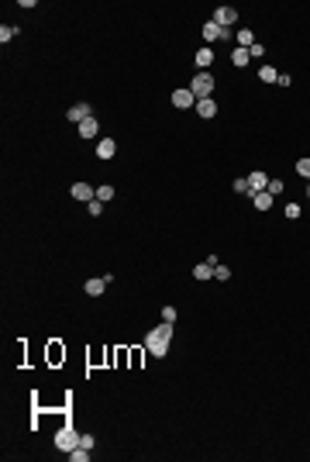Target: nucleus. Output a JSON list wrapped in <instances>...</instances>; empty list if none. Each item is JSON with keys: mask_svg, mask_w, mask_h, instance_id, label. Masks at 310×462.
Wrapping results in <instances>:
<instances>
[{"mask_svg": "<svg viewBox=\"0 0 310 462\" xmlns=\"http://www.w3.org/2000/svg\"><path fill=\"white\" fill-rule=\"evenodd\" d=\"M169 342H172V324L169 321H162L155 331H149V352H152L155 359H165V352H169Z\"/></svg>", "mask_w": 310, "mask_h": 462, "instance_id": "nucleus-1", "label": "nucleus"}, {"mask_svg": "<svg viewBox=\"0 0 310 462\" xmlns=\"http://www.w3.org/2000/svg\"><path fill=\"white\" fill-rule=\"evenodd\" d=\"M210 90H214V76H210V73H197V76H193V83H190V93H193L197 100L210 97Z\"/></svg>", "mask_w": 310, "mask_h": 462, "instance_id": "nucleus-2", "label": "nucleus"}, {"mask_svg": "<svg viewBox=\"0 0 310 462\" xmlns=\"http://www.w3.org/2000/svg\"><path fill=\"white\" fill-rule=\"evenodd\" d=\"M55 445H59L62 452H73V449L79 445L76 428H73V424H62V428H59V435H55Z\"/></svg>", "mask_w": 310, "mask_h": 462, "instance_id": "nucleus-3", "label": "nucleus"}, {"mask_svg": "<svg viewBox=\"0 0 310 462\" xmlns=\"http://www.w3.org/2000/svg\"><path fill=\"white\" fill-rule=\"evenodd\" d=\"M210 21H214V24H217V28H231L234 21H238V10H234V7H217V10H214V17H210Z\"/></svg>", "mask_w": 310, "mask_h": 462, "instance_id": "nucleus-4", "label": "nucleus"}, {"mask_svg": "<svg viewBox=\"0 0 310 462\" xmlns=\"http://www.w3.org/2000/svg\"><path fill=\"white\" fill-rule=\"evenodd\" d=\"M193 104H197V97H193L190 90H172V107L186 111V107H193Z\"/></svg>", "mask_w": 310, "mask_h": 462, "instance_id": "nucleus-5", "label": "nucleus"}, {"mask_svg": "<svg viewBox=\"0 0 310 462\" xmlns=\"http://www.w3.org/2000/svg\"><path fill=\"white\" fill-rule=\"evenodd\" d=\"M245 183H248V193L255 197V193H262V190L269 186V176H265V173H252V176H248Z\"/></svg>", "mask_w": 310, "mask_h": 462, "instance_id": "nucleus-6", "label": "nucleus"}, {"mask_svg": "<svg viewBox=\"0 0 310 462\" xmlns=\"http://www.w3.org/2000/svg\"><path fill=\"white\" fill-rule=\"evenodd\" d=\"M204 38H207V42H217V38H231V31H228V28H217L214 21H207V24H204Z\"/></svg>", "mask_w": 310, "mask_h": 462, "instance_id": "nucleus-7", "label": "nucleus"}, {"mask_svg": "<svg viewBox=\"0 0 310 462\" xmlns=\"http://www.w3.org/2000/svg\"><path fill=\"white\" fill-rule=\"evenodd\" d=\"M73 197H76V200H86V204H90V200L97 197V190H90V183H73Z\"/></svg>", "mask_w": 310, "mask_h": 462, "instance_id": "nucleus-8", "label": "nucleus"}, {"mask_svg": "<svg viewBox=\"0 0 310 462\" xmlns=\"http://www.w3.org/2000/svg\"><path fill=\"white\" fill-rule=\"evenodd\" d=\"M114 152H117L114 138H100V145H97V155H100V159H114Z\"/></svg>", "mask_w": 310, "mask_h": 462, "instance_id": "nucleus-9", "label": "nucleus"}, {"mask_svg": "<svg viewBox=\"0 0 310 462\" xmlns=\"http://www.w3.org/2000/svg\"><path fill=\"white\" fill-rule=\"evenodd\" d=\"M197 111H200V117H214L217 114V104L210 97H204V100H197Z\"/></svg>", "mask_w": 310, "mask_h": 462, "instance_id": "nucleus-10", "label": "nucleus"}, {"mask_svg": "<svg viewBox=\"0 0 310 462\" xmlns=\"http://www.w3.org/2000/svg\"><path fill=\"white\" fill-rule=\"evenodd\" d=\"M86 117H93V114H90V107H86V104H76V107H69V121H79V124H83V121H86Z\"/></svg>", "mask_w": 310, "mask_h": 462, "instance_id": "nucleus-11", "label": "nucleus"}, {"mask_svg": "<svg viewBox=\"0 0 310 462\" xmlns=\"http://www.w3.org/2000/svg\"><path fill=\"white\" fill-rule=\"evenodd\" d=\"M103 287H107V276H103V280H86V287H83V290H86L90 297H100V293H103Z\"/></svg>", "mask_w": 310, "mask_h": 462, "instance_id": "nucleus-12", "label": "nucleus"}, {"mask_svg": "<svg viewBox=\"0 0 310 462\" xmlns=\"http://www.w3.org/2000/svg\"><path fill=\"white\" fill-rule=\"evenodd\" d=\"M97 131H100V124H97V121H93V117H86V121H83V124H79V135H83V138H93V135H97Z\"/></svg>", "mask_w": 310, "mask_h": 462, "instance_id": "nucleus-13", "label": "nucleus"}, {"mask_svg": "<svg viewBox=\"0 0 310 462\" xmlns=\"http://www.w3.org/2000/svg\"><path fill=\"white\" fill-rule=\"evenodd\" d=\"M231 62H234V66H248V62H252V52H248V49H234Z\"/></svg>", "mask_w": 310, "mask_h": 462, "instance_id": "nucleus-14", "label": "nucleus"}, {"mask_svg": "<svg viewBox=\"0 0 310 462\" xmlns=\"http://www.w3.org/2000/svg\"><path fill=\"white\" fill-rule=\"evenodd\" d=\"M255 207H258V211H269V207H272V193H269V190L255 193Z\"/></svg>", "mask_w": 310, "mask_h": 462, "instance_id": "nucleus-15", "label": "nucleus"}, {"mask_svg": "<svg viewBox=\"0 0 310 462\" xmlns=\"http://www.w3.org/2000/svg\"><path fill=\"white\" fill-rule=\"evenodd\" d=\"M258 79H262V83H279V73H276L272 66H262V69H258Z\"/></svg>", "mask_w": 310, "mask_h": 462, "instance_id": "nucleus-16", "label": "nucleus"}, {"mask_svg": "<svg viewBox=\"0 0 310 462\" xmlns=\"http://www.w3.org/2000/svg\"><path fill=\"white\" fill-rule=\"evenodd\" d=\"M234 38H238V49H252V45H255V35H252V31H238Z\"/></svg>", "mask_w": 310, "mask_h": 462, "instance_id": "nucleus-17", "label": "nucleus"}, {"mask_svg": "<svg viewBox=\"0 0 310 462\" xmlns=\"http://www.w3.org/2000/svg\"><path fill=\"white\" fill-rule=\"evenodd\" d=\"M210 62H214V52L210 49H200L197 52V66H210Z\"/></svg>", "mask_w": 310, "mask_h": 462, "instance_id": "nucleus-18", "label": "nucleus"}, {"mask_svg": "<svg viewBox=\"0 0 310 462\" xmlns=\"http://www.w3.org/2000/svg\"><path fill=\"white\" fill-rule=\"evenodd\" d=\"M97 200H114V186H97Z\"/></svg>", "mask_w": 310, "mask_h": 462, "instance_id": "nucleus-19", "label": "nucleus"}, {"mask_svg": "<svg viewBox=\"0 0 310 462\" xmlns=\"http://www.w3.org/2000/svg\"><path fill=\"white\" fill-rule=\"evenodd\" d=\"M69 456H73V462H86V459H90V449H83V445H76V449H73Z\"/></svg>", "mask_w": 310, "mask_h": 462, "instance_id": "nucleus-20", "label": "nucleus"}, {"mask_svg": "<svg viewBox=\"0 0 310 462\" xmlns=\"http://www.w3.org/2000/svg\"><path fill=\"white\" fill-rule=\"evenodd\" d=\"M265 190H269L272 197H279V193H283V179H269V186H265Z\"/></svg>", "mask_w": 310, "mask_h": 462, "instance_id": "nucleus-21", "label": "nucleus"}, {"mask_svg": "<svg viewBox=\"0 0 310 462\" xmlns=\"http://www.w3.org/2000/svg\"><path fill=\"white\" fill-rule=\"evenodd\" d=\"M297 173L307 176V183H310V159H300V162H297Z\"/></svg>", "mask_w": 310, "mask_h": 462, "instance_id": "nucleus-22", "label": "nucleus"}, {"mask_svg": "<svg viewBox=\"0 0 310 462\" xmlns=\"http://www.w3.org/2000/svg\"><path fill=\"white\" fill-rule=\"evenodd\" d=\"M286 218L297 221V218H300V204H286Z\"/></svg>", "mask_w": 310, "mask_h": 462, "instance_id": "nucleus-23", "label": "nucleus"}, {"mask_svg": "<svg viewBox=\"0 0 310 462\" xmlns=\"http://www.w3.org/2000/svg\"><path fill=\"white\" fill-rule=\"evenodd\" d=\"M162 321H169V324H176V307H162Z\"/></svg>", "mask_w": 310, "mask_h": 462, "instance_id": "nucleus-24", "label": "nucleus"}, {"mask_svg": "<svg viewBox=\"0 0 310 462\" xmlns=\"http://www.w3.org/2000/svg\"><path fill=\"white\" fill-rule=\"evenodd\" d=\"M10 38H14V28H7V24H3V28H0V42H3V45H7V42H10Z\"/></svg>", "mask_w": 310, "mask_h": 462, "instance_id": "nucleus-25", "label": "nucleus"}, {"mask_svg": "<svg viewBox=\"0 0 310 462\" xmlns=\"http://www.w3.org/2000/svg\"><path fill=\"white\" fill-rule=\"evenodd\" d=\"M86 207H90V214H93V218H97V214H100V211H103V204H100V200H97V197H93V200H90V204H86Z\"/></svg>", "mask_w": 310, "mask_h": 462, "instance_id": "nucleus-26", "label": "nucleus"}, {"mask_svg": "<svg viewBox=\"0 0 310 462\" xmlns=\"http://www.w3.org/2000/svg\"><path fill=\"white\" fill-rule=\"evenodd\" d=\"M214 276H217V280H228V276H231V269H224V266L217 262V266H214Z\"/></svg>", "mask_w": 310, "mask_h": 462, "instance_id": "nucleus-27", "label": "nucleus"}, {"mask_svg": "<svg viewBox=\"0 0 310 462\" xmlns=\"http://www.w3.org/2000/svg\"><path fill=\"white\" fill-rule=\"evenodd\" d=\"M62 355H66V352H62V348H59V345H52V348H49V359H52V362H59V359H62Z\"/></svg>", "mask_w": 310, "mask_h": 462, "instance_id": "nucleus-28", "label": "nucleus"}, {"mask_svg": "<svg viewBox=\"0 0 310 462\" xmlns=\"http://www.w3.org/2000/svg\"><path fill=\"white\" fill-rule=\"evenodd\" d=\"M234 193H248V183L245 179H234Z\"/></svg>", "mask_w": 310, "mask_h": 462, "instance_id": "nucleus-29", "label": "nucleus"}, {"mask_svg": "<svg viewBox=\"0 0 310 462\" xmlns=\"http://www.w3.org/2000/svg\"><path fill=\"white\" fill-rule=\"evenodd\" d=\"M79 445L83 449H93V435H79Z\"/></svg>", "mask_w": 310, "mask_h": 462, "instance_id": "nucleus-30", "label": "nucleus"}, {"mask_svg": "<svg viewBox=\"0 0 310 462\" xmlns=\"http://www.w3.org/2000/svg\"><path fill=\"white\" fill-rule=\"evenodd\" d=\"M307 197H310V183H307Z\"/></svg>", "mask_w": 310, "mask_h": 462, "instance_id": "nucleus-31", "label": "nucleus"}]
</instances>
